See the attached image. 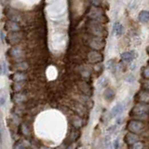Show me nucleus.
<instances>
[{"instance_id": "obj_24", "label": "nucleus", "mask_w": 149, "mask_h": 149, "mask_svg": "<svg viewBox=\"0 0 149 149\" xmlns=\"http://www.w3.org/2000/svg\"><path fill=\"white\" fill-rule=\"evenodd\" d=\"M79 136V132L77 129H74L72 132L70 133V136H69V139H70V142H74L77 138Z\"/></svg>"}, {"instance_id": "obj_18", "label": "nucleus", "mask_w": 149, "mask_h": 149, "mask_svg": "<svg viewBox=\"0 0 149 149\" xmlns=\"http://www.w3.org/2000/svg\"><path fill=\"white\" fill-rule=\"evenodd\" d=\"M138 20L142 23H147L149 21V12L147 10H142L138 15Z\"/></svg>"}, {"instance_id": "obj_16", "label": "nucleus", "mask_w": 149, "mask_h": 149, "mask_svg": "<svg viewBox=\"0 0 149 149\" xmlns=\"http://www.w3.org/2000/svg\"><path fill=\"white\" fill-rule=\"evenodd\" d=\"M26 95L23 92H16L15 94L13 95V101L16 104H23V102L26 101Z\"/></svg>"}, {"instance_id": "obj_5", "label": "nucleus", "mask_w": 149, "mask_h": 149, "mask_svg": "<svg viewBox=\"0 0 149 149\" xmlns=\"http://www.w3.org/2000/svg\"><path fill=\"white\" fill-rule=\"evenodd\" d=\"M23 38V35L20 33V32H10L8 35H7V42L9 45H17L19 42L22 40Z\"/></svg>"}, {"instance_id": "obj_8", "label": "nucleus", "mask_w": 149, "mask_h": 149, "mask_svg": "<svg viewBox=\"0 0 149 149\" xmlns=\"http://www.w3.org/2000/svg\"><path fill=\"white\" fill-rule=\"evenodd\" d=\"M125 108H126L125 102H118V104L112 108L111 112H110V118H116V116H120L123 113L124 110H125Z\"/></svg>"}, {"instance_id": "obj_20", "label": "nucleus", "mask_w": 149, "mask_h": 149, "mask_svg": "<svg viewBox=\"0 0 149 149\" xmlns=\"http://www.w3.org/2000/svg\"><path fill=\"white\" fill-rule=\"evenodd\" d=\"M114 31H115V34L118 35V37H120V35H122L124 33V27L119 22H116L114 23Z\"/></svg>"}, {"instance_id": "obj_9", "label": "nucleus", "mask_w": 149, "mask_h": 149, "mask_svg": "<svg viewBox=\"0 0 149 149\" xmlns=\"http://www.w3.org/2000/svg\"><path fill=\"white\" fill-rule=\"evenodd\" d=\"M88 60L91 63H99L102 62L104 56H102V53L98 52L97 51H92L88 53Z\"/></svg>"}, {"instance_id": "obj_7", "label": "nucleus", "mask_w": 149, "mask_h": 149, "mask_svg": "<svg viewBox=\"0 0 149 149\" xmlns=\"http://www.w3.org/2000/svg\"><path fill=\"white\" fill-rule=\"evenodd\" d=\"M138 57V53L136 51H125L120 54V59L122 60V62L130 63H132L133 60H135Z\"/></svg>"}, {"instance_id": "obj_11", "label": "nucleus", "mask_w": 149, "mask_h": 149, "mask_svg": "<svg viewBox=\"0 0 149 149\" xmlns=\"http://www.w3.org/2000/svg\"><path fill=\"white\" fill-rule=\"evenodd\" d=\"M5 29L9 32H20L21 26L19 25V23L16 22L9 21V22H7L5 24Z\"/></svg>"}, {"instance_id": "obj_31", "label": "nucleus", "mask_w": 149, "mask_h": 149, "mask_svg": "<svg viewBox=\"0 0 149 149\" xmlns=\"http://www.w3.org/2000/svg\"><path fill=\"white\" fill-rule=\"evenodd\" d=\"M134 79H135V76H134L133 74H129V76L126 77V81H128V82H133Z\"/></svg>"}, {"instance_id": "obj_22", "label": "nucleus", "mask_w": 149, "mask_h": 149, "mask_svg": "<svg viewBox=\"0 0 149 149\" xmlns=\"http://www.w3.org/2000/svg\"><path fill=\"white\" fill-rule=\"evenodd\" d=\"M72 123L74 127L76 128V129H78V128H80L81 126H82V119H81L79 116H74L73 118V120H72Z\"/></svg>"}, {"instance_id": "obj_30", "label": "nucleus", "mask_w": 149, "mask_h": 149, "mask_svg": "<svg viewBox=\"0 0 149 149\" xmlns=\"http://www.w3.org/2000/svg\"><path fill=\"white\" fill-rule=\"evenodd\" d=\"M112 145H113V148L114 149H118V146H119V139L118 138H116V139L113 142Z\"/></svg>"}, {"instance_id": "obj_15", "label": "nucleus", "mask_w": 149, "mask_h": 149, "mask_svg": "<svg viewBox=\"0 0 149 149\" xmlns=\"http://www.w3.org/2000/svg\"><path fill=\"white\" fill-rule=\"evenodd\" d=\"M137 99L139 102H144V104H147L148 100H149V93H148V90H141L139 93L137 95Z\"/></svg>"}, {"instance_id": "obj_33", "label": "nucleus", "mask_w": 149, "mask_h": 149, "mask_svg": "<svg viewBox=\"0 0 149 149\" xmlns=\"http://www.w3.org/2000/svg\"><path fill=\"white\" fill-rule=\"evenodd\" d=\"M105 149H114V148H113V145H112L111 143H108L107 144H106Z\"/></svg>"}, {"instance_id": "obj_12", "label": "nucleus", "mask_w": 149, "mask_h": 149, "mask_svg": "<svg viewBox=\"0 0 149 149\" xmlns=\"http://www.w3.org/2000/svg\"><path fill=\"white\" fill-rule=\"evenodd\" d=\"M115 90L112 88H105V90L104 92V100L107 101V102H112L114 100L115 98Z\"/></svg>"}, {"instance_id": "obj_3", "label": "nucleus", "mask_w": 149, "mask_h": 149, "mask_svg": "<svg viewBox=\"0 0 149 149\" xmlns=\"http://www.w3.org/2000/svg\"><path fill=\"white\" fill-rule=\"evenodd\" d=\"M88 17H90L92 21H95V22H98L102 24L105 23L104 12H102V10L100 8H96V7L91 8L90 13H88Z\"/></svg>"}, {"instance_id": "obj_2", "label": "nucleus", "mask_w": 149, "mask_h": 149, "mask_svg": "<svg viewBox=\"0 0 149 149\" xmlns=\"http://www.w3.org/2000/svg\"><path fill=\"white\" fill-rule=\"evenodd\" d=\"M127 129L130 132L138 135V134H140L144 132V122L140 121V120H130V121L128 123Z\"/></svg>"}, {"instance_id": "obj_6", "label": "nucleus", "mask_w": 149, "mask_h": 149, "mask_svg": "<svg viewBox=\"0 0 149 149\" xmlns=\"http://www.w3.org/2000/svg\"><path fill=\"white\" fill-rule=\"evenodd\" d=\"M88 45H90V47L92 48L95 51H100V49H104V45H105V42L104 40L102 39L101 37H91L90 41H88Z\"/></svg>"}, {"instance_id": "obj_19", "label": "nucleus", "mask_w": 149, "mask_h": 149, "mask_svg": "<svg viewBox=\"0 0 149 149\" xmlns=\"http://www.w3.org/2000/svg\"><path fill=\"white\" fill-rule=\"evenodd\" d=\"M12 79L15 83H18V82H23V80L26 79V74H24L23 72H17L13 74L12 76Z\"/></svg>"}, {"instance_id": "obj_13", "label": "nucleus", "mask_w": 149, "mask_h": 149, "mask_svg": "<svg viewBox=\"0 0 149 149\" xmlns=\"http://www.w3.org/2000/svg\"><path fill=\"white\" fill-rule=\"evenodd\" d=\"M139 141V136L137 135V134H134V133H132V132H129L126 134L125 136V142L127 144H130L132 145L134 143H136V142Z\"/></svg>"}, {"instance_id": "obj_23", "label": "nucleus", "mask_w": 149, "mask_h": 149, "mask_svg": "<svg viewBox=\"0 0 149 149\" xmlns=\"http://www.w3.org/2000/svg\"><path fill=\"white\" fill-rule=\"evenodd\" d=\"M105 67L110 71H114V70H116V68H118V65H116V63H115V61L110 60V61H108L107 63H105Z\"/></svg>"}, {"instance_id": "obj_21", "label": "nucleus", "mask_w": 149, "mask_h": 149, "mask_svg": "<svg viewBox=\"0 0 149 149\" xmlns=\"http://www.w3.org/2000/svg\"><path fill=\"white\" fill-rule=\"evenodd\" d=\"M15 68L20 72H23L28 68V63L26 62H18L15 65Z\"/></svg>"}, {"instance_id": "obj_10", "label": "nucleus", "mask_w": 149, "mask_h": 149, "mask_svg": "<svg viewBox=\"0 0 149 149\" xmlns=\"http://www.w3.org/2000/svg\"><path fill=\"white\" fill-rule=\"evenodd\" d=\"M9 53L14 60H20L23 57V51L18 47H14L12 49H10Z\"/></svg>"}, {"instance_id": "obj_14", "label": "nucleus", "mask_w": 149, "mask_h": 149, "mask_svg": "<svg viewBox=\"0 0 149 149\" xmlns=\"http://www.w3.org/2000/svg\"><path fill=\"white\" fill-rule=\"evenodd\" d=\"M13 149H31V144L25 140L18 141L17 143L14 144Z\"/></svg>"}, {"instance_id": "obj_35", "label": "nucleus", "mask_w": 149, "mask_h": 149, "mask_svg": "<svg viewBox=\"0 0 149 149\" xmlns=\"http://www.w3.org/2000/svg\"><path fill=\"white\" fill-rule=\"evenodd\" d=\"M67 149H74V144H71V145H69V146L67 147Z\"/></svg>"}, {"instance_id": "obj_1", "label": "nucleus", "mask_w": 149, "mask_h": 149, "mask_svg": "<svg viewBox=\"0 0 149 149\" xmlns=\"http://www.w3.org/2000/svg\"><path fill=\"white\" fill-rule=\"evenodd\" d=\"M88 29L90 31V33L95 37L102 38L106 35V30L102 26V24L98 22H95V21H91V22L88 23Z\"/></svg>"}, {"instance_id": "obj_26", "label": "nucleus", "mask_w": 149, "mask_h": 149, "mask_svg": "<svg viewBox=\"0 0 149 149\" xmlns=\"http://www.w3.org/2000/svg\"><path fill=\"white\" fill-rule=\"evenodd\" d=\"M144 143L138 141L136 143H134L133 144H132V149H144Z\"/></svg>"}, {"instance_id": "obj_27", "label": "nucleus", "mask_w": 149, "mask_h": 149, "mask_svg": "<svg viewBox=\"0 0 149 149\" xmlns=\"http://www.w3.org/2000/svg\"><path fill=\"white\" fill-rule=\"evenodd\" d=\"M22 132L24 135H28V134L30 133V129H29V126L27 125V124L23 123L22 125Z\"/></svg>"}, {"instance_id": "obj_32", "label": "nucleus", "mask_w": 149, "mask_h": 149, "mask_svg": "<svg viewBox=\"0 0 149 149\" xmlns=\"http://www.w3.org/2000/svg\"><path fill=\"white\" fill-rule=\"evenodd\" d=\"M6 101V95L1 93V95H0V105H3L4 104V102Z\"/></svg>"}, {"instance_id": "obj_36", "label": "nucleus", "mask_w": 149, "mask_h": 149, "mask_svg": "<svg viewBox=\"0 0 149 149\" xmlns=\"http://www.w3.org/2000/svg\"><path fill=\"white\" fill-rule=\"evenodd\" d=\"M0 135H1V121H0Z\"/></svg>"}, {"instance_id": "obj_29", "label": "nucleus", "mask_w": 149, "mask_h": 149, "mask_svg": "<svg viewBox=\"0 0 149 149\" xmlns=\"http://www.w3.org/2000/svg\"><path fill=\"white\" fill-rule=\"evenodd\" d=\"M91 4L93 7H96V8H99L102 5V0H90Z\"/></svg>"}, {"instance_id": "obj_4", "label": "nucleus", "mask_w": 149, "mask_h": 149, "mask_svg": "<svg viewBox=\"0 0 149 149\" xmlns=\"http://www.w3.org/2000/svg\"><path fill=\"white\" fill-rule=\"evenodd\" d=\"M148 104H144V102H138L137 104L133 106L132 110V116H146L148 114Z\"/></svg>"}, {"instance_id": "obj_25", "label": "nucleus", "mask_w": 149, "mask_h": 149, "mask_svg": "<svg viewBox=\"0 0 149 149\" xmlns=\"http://www.w3.org/2000/svg\"><path fill=\"white\" fill-rule=\"evenodd\" d=\"M108 83V80L106 77H101L100 79L98 81V87L100 88H105V86L107 85Z\"/></svg>"}, {"instance_id": "obj_34", "label": "nucleus", "mask_w": 149, "mask_h": 149, "mask_svg": "<svg viewBox=\"0 0 149 149\" xmlns=\"http://www.w3.org/2000/svg\"><path fill=\"white\" fill-rule=\"evenodd\" d=\"M3 74V69H2V63H0V76Z\"/></svg>"}, {"instance_id": "obj_17", "label": "nucleus", "mask_w": 149, "mask_h": 149, "mask_svg": "<svg viewBox=\"0 0 149 149\" xmlns=\"http://www.w3.org/2000/svg\"><path fill=\"white\" fill-rule=\"evenodd\" d=\"M78 88L85 95H88H88L91 94V88L90 87V85L87 84L86 82H79L78 83Z\"/></svg>"}, {"instance_id": "obj_28", "label": "nucleus", "mask_w": 149, "mask_h": 149, "mask_svg": "<svg viewBox=\"0 0 149 149\" xmlns=\"http://www.w3.org/2000/svg\"><path fill=\"white\" fill-rule=\"evenodd\" d=\"M142 76H143L145 79H148L149 77V70H148V67H144V68H143V70H142Z\"/></svg>"}]
</instances>
